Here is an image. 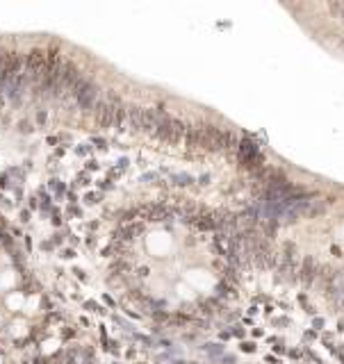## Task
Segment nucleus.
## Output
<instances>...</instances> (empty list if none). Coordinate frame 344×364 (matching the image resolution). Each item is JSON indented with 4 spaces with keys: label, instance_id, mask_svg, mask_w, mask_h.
Masks as SVG:
<instances>
[{
    "label": "nucleus",
    "instance_id": "nucleus-1",
    "mask_svg": "<svg viewBox=\"0 0 344 364\" xmlns=\"http://www.w3.org/2000/svg\"><path fill=\"white\" fill-rule=\"evenodd\" d=\"M96 123L100 125V128H123V123H126V118H128V107H126V103H123L121 98H119V94H114V91H109L107 98L98 100V105H96Z\"/></svg>",
    "mask_w": 344,
    "mask_h": 364
},
{
    "label": "nucleus",
    "instance_id": "nucleus-2",
    "mask_svg": "<svg viewBox=\"0 0 344 364\" xmlns=\"http://www.w3.org/2000/svg\"><path fill=\"white\" fill-rule=\"evenodd\" d=\"M69 98L78 105L84 112H96V105H98V84L91 82V80L80 78V82L73 87V91L69 94Z\"/></svg>",
    "mask_w": 344,
    "mask_h": 364
},
{
    "label": "nucleus",
    "instance_id": "nucleus-3",
    "mask_svg": "<svg viewBox=\"0 0 344 364\" xmlns=\"http://www.w3.org/2000/svg\"><path fill=\"white\" fill-rule=\"evenodd\" d=\"M46 59H48V55H46L41 48L30 50V53L25 55L23 84H35V87H39L41 80H44V73H46Z\"/></svg>",
    "mask_w": 344,
    "mask_h": 364
},
{
    "label": "nucleus",
    "instance_id": "nucleus-4",
    "mask_svg": "<svg viewBox=\"0 0 344 364\" xmlns=\"http://www.w3.org/2000/svg\"><path fill=\"white\" fill-rule=\"evenodd\" d=\"M80 71L73 62H64L62 69H59L57 78H55V84H53V96L55 98H62V96H69L73 91V87L80 82Z\"/></svg>",
    "mask_w": 344,
    "mask_h": 364
},
{
    "label": "nucleus",
    "instance_id": "nucleus-5",
    "mask_svg": "<svg viewBox=\"0 0 344 364\" xmlns=\"http://www.w3.org/2000/svg\"><path fill=\"white\" fill-rule=\"evenodd\" d=\"M187 130L189 128H187L182 121H178V118H173V116H167L162 121V125H160V130H158L155 137H158L162 143H171V146H176V143L185 141Z\"/></svg>",
    "mask_w": 344,
    "mask_h": 364
},
{
    "label": "nucleus",
    "instance_id": "nucleus-6",
    "mask_svg": "<svg viewBox=\"0 0 344 364\" xmlns=\"http://www.w3.org/2000/svg\"><path fill=\"white\" fill-rule=\"evenodd\" d=\"M128 121H130V125H133V130L142 132V123H144V107H139V105H130V107H128Z\"/></svg>",
    "mask_w": 344,
    "mask_h": 364
},
{
    "label": "nucleus",
    "instance_id": "nucleus-7",
    "mask_svg": "<svg viewBox=\"0 0 344 364\" xmlns=\"http://www.w3.org/2000/svg\"><path fill=\"white\" fill-rule=\"evenodd\" d=\"M301 280L305 282V285H310V282L315 280V276H317V266H315V260H303V264H301Z\"/></svg>",
    "mask_w": 344,
    "mask_h": 364
},
{
    "label": "nucleus",
    "instance_id": "nucleus-8",
    "mask_svg": "<svg viewBox=\"0 0 344 364\" xmlns=\"http://www.w3.org/2000/svg\"><path fill=\"white\" fill-rule=\"evenodd\" d=\"M10 57H12V53H7V50H0V78H3V73L7 71V64H10Z\"/></svg>",
    "mask_w": 344,
    "mask_h": 364
}]
</instances>
